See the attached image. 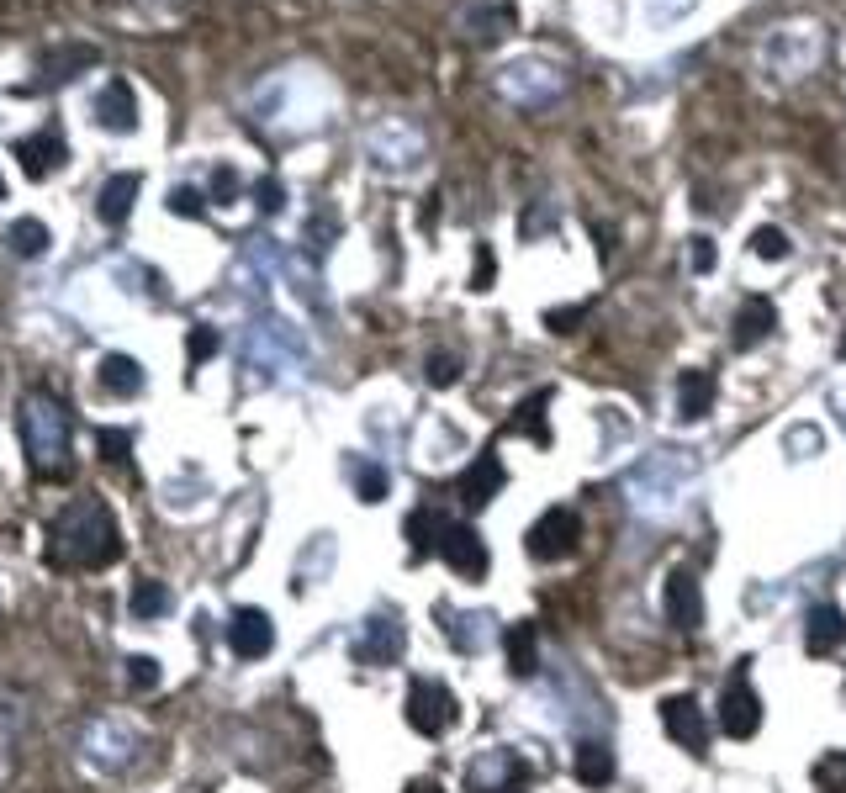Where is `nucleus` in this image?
Listing matches in <instances>:
<instances>
[{
	"label": "nucleus",
	"mask_w": 846,
	"mask_h": 793,
	"mask_svg": "<svg viewBox=\"0 0 846 793\" xmlns=\"http://www.w3.org/2000/svg\"><path fill=\"white\" fill-rule=\"evenodd\" d=\"M53 556L69 566H106L117 556V524L101 503H85L75 513H64L53 529Z\"/></svg>",
	"instance_id": "1"
},
{
	"label": "nucleus",
	"mask_w": 846,
	"mask_h": 793,
	"mask_svg": "<svg viewBox=\"0 0 846 793\" xmlns=\"http://www.w3.org/2000/svg\"><path fill=\"white\" fill-rule=\"evenodd\" d=\"M22 434H27V455L38 460V471H64L69 455V418L53 397H27L22 408Z\"/></svg>",
	"instance_id": "2"
},
{
	"label": "nucleus",
	"mask_w": 846,
	"mask_h": 793,
	"mask_svg": "<svg viewBox=\"0 0 846 793\" xmlns=\"http://www.w3.org/2000/svg\"><path fill=\"white\" fill-rule=\"evenodd\" d=\"M577 540H582V519H577V508H545L535 524H529V534H524V545H529V556L535 561H566V556H577Z\"/></svg>",
	"instance_id": "3"
},
{
	"label": "nucleus",
	"mask_w": 846,
	"mask_h": 793,
	"mask_svg": "<svg viewBox=\"0 0 846 793\" xmlns=\"http://www.w3.org/2000/svg\"><path fill=\"white\" fill-rule=\"evenodd\" d=\"M408 725L418 735H445L455 725V693L445 688V682H429L418 677L408 688Z\"/></svg>",
	"instance_id": "4"
},
{
	"label": "nucleus",
	"mask_w": 846,
	"mask_h": 793,
	"mask_svg": "<svg viewBox=\"0 0 846 793\" xmlns=\"http://www.w3.org/2000/svg\"><path fill=\"white\" fill-rule=\"evenodd\" d=\"M720 730L730 741H751V735L762 730V698L751 693V682H746V661H741V672H735V682H725V693H720Z\"/></svg>",
	"instance_id": "5"
},
{
	"label": "nucleus",
	"mask_w": 846,
	"mask_h": 793,
	"mask_svg": "<svg viewBox=\"0 0 846 793\" xmlns=\"http://www.w3.org/2000/svg\"><path fill=\"white\" fill-rule=\"evenodd\" d=\"M439 556H445L455 571H461L466 582H482L487 566H492L482 534H476L471 524H450V519H445V529H439Z\"/></svg>",
	"instance_id": "6"
},
{
	"label": "nucleus",
	"mask_w": 846,
	"mask_h": 793,
	"mask_svg": "<svg viewBox=\"0 0 846 793\" xmlns=\"http://www.w3.org/2000/svg\"><path fill=\"white\" fill-rule=\"evenodd\" d=\"M661 725H667V735L683 751H693V756L709 751V719H704V709H698L688 693H672L667 704H661Z\"/></svg>",
	"instance_id": "7"
},
{
	"label": "nucleus",
	"mask_w": 846,
	"mask_h": 793,
	"mask_svg": "<svg viewBox=\"0 0 846 793\" xmlns=\"http://www.w3.org/2000/svg\"><path fill=\"white\" fill-rule=\"evenodd\" d=\"M228 645H233V656H238V661H260V656H270V645H275V624H270L265 608H238L233 624H228Z\"/></svg>",
	"instance_id": "8"
},
{
	"label": "nucleus",
	"mask_w": 846,
	"mask_h": 793,
	"mask_svg": "<svg viewBox=\"0 0 846 793\" xmlns=\"http://www.w3.org/2000/svg\"><path fill=\"white\" fill-rule=\"evenodd\" d=\"M667 619H672V630H698L704 624V587H698L688 566H677L667 577Z\"/></svg>",
	"instance_id": "9"
},
{
	"label": "nucleus",
	"mask_w": 846,
	"mask_h": 793,
	"mask_svg": "<svg viewBox=\"0 0 846 793\" xmlns=\"http://www.w3.org/2000/svg\"><path fill=\"white\" fill-rule=\"evenodd\" d=\"M503 482H508V476H503V460L498 455H476V466L461 476V497H466V508H487L492 503V497H498L503 492Z\"/></svg>",
	"instance_id": "10"
},
{
	"label": "nucleus",
	"mask_w": 846,
	"mask_h": 793,
	"mask_svg": "<svg viewBox=\"0 0 846 793\" xmlns=\"http://www.w3.org/2000/svg\"><path fill=\"white\" fill-rule=\"evenodd\" d=\"M841 640H846V614H841V608H831V603L809 608V619H804V645H809V656H831Z\"/></svg>",
	"instance_id": "11"
},
{
	"label": "nucleus",
	"mask_w": 846,
	"mask_h": 793,
	"mask_svg": "<svg viewBox=\"0 0 846 793\" xmlns=\"http://www.w3.org/2000/svg\"><path fill=\"white\" fill-rule=\"evenodd\" d=\"M714 413V376L709 371H683V381H677V418L683 423H698Z\"/></svg>",
	"instance_id": "12"
},
{
	"label": "nucleus",
	"mask_w": 846,
	"mask_h": 793,
	"mask_svg": "<svg viewBox=\"0 0 846 793\" xmlns=\"http://www.w3.org/2000/svg\"><path fill=\"white\" fill-rule=\"evenodd\" d=\"M772 328H778V307H772L767 297H746L741 312H735V349H751L762 344Z\"/></svg>",
	"instance_id": "13"
},
{
	"label": "nucleus",
	"mask_w": 846,
	"mask_h": 793,
	"mask_svg": "<svg viewBox=\"0 0 846 793\" xmlns=\"http://www.w3.org/2000/svg\"><path fill=\"white\" fill-rule=\"evenodd\" d=\"M96 117H101V127H112V133H133L138 127V101H133V90H127V80H112L101 90Z\"/></svg>",
	"instance_id": "14"
},
{
	"label": "nucleus",
	"mask_w": 846,
	"mask_h": 793,
	"mask_svg": "<svg viewBox=\"0 0 846 793\" xmlns=\"http://www.w3.org/2000/svg\"><path fill=\"white\" fill-rule=\"evenodd\" d=\"M133 201H138V175H112L96 196V217L106 228H122L127 212H133Z\"/></svg>",
	"instance_id": "15"
},
{
	"label": "nucleus",
	"mask_w": 846,
	"mask_h": 793,
	"mask_svg": "<svg viewBox=\"0 0 846 793\" xmlns=\"http://www.w3.org/2000/svg\"><path fill=\"white\" fill-rule=\"evenodd\" d=\"M16 159H22V170L38 180V175H53L64 164V143H59V133H32V138L16 143Z\"/></svg>",
	"instance_id": "16"
},
{
	"label": "nucleus",
	"mask_w": 846,
	"mask_h": 793,
	"mask_svg": "<svg viewBox=\"0 0 846 793\" xmlns=\"http://www.w3.org/2000/svg\"><path fill=\"white\" fill-rule=\"evenodd\" d=\"M90 64H96V48L75 43V48H64V53H43L38 80H43V85H64V80H75L80 69H90Z\"/></svg>",
	"instance_id": "17"
},
{
	"label": "nucleus",
	"mask_w": 846,
	"mask_h": 793,
	"mask_svg": "<svg viewBox=\"0 0 846 793\" xmlns=\"http://www.w3.org/2000/svg\"><path fill=\"white\" fill-rule=\"evenodd\" d=\"M101 386H106L112 397L143 392V365H138L133 355H106V360H101Z\"/></svg>",
	"instance_id": "18"
},
{
	"label": "nucleus",
	"mask_w": 846,
	"mask_h": 793,
	"mask_svg": "<svg viewBox=\"0 0 846 793\" xmlns=\"http://www.w3.org/2000/svg\"><path fill=\"white\" fill-rule=\"evenodd\" d=\"M614 778V751L603 741H582L577 746V783L582 788H603Z\"/></svg>",
	"instance_id": "19"
},
{
	"label": "nucleus",
	"mask_w": 846,
	"mask_h": 793,
	"mask_svg": "<svg viewBox=\"0 0 846 793\" xmlns=\"http://www.w3.org/2000/svg\"><path fill=\"white\" fill-rule=\"evenodd\" d=\"M508 661H513V672H519V677H529L540 667V630L529 619H519L508 630Z\"/></svg>",
	"instance_id": "20"
},
{
	"label": "nucleus",
	"mask_w": 846,
	"mask_h": 793,
	"mask_svg": "<svg viewBox=\"0 0 846 793\" xmlns=\"http://www.w3.org/2000/svg\"><path fill=\"white\" fill-rule=\"evenodd\" d=\"M545 408H550V392H535V397L524 402V408H513V418H508V434H529L535 445H550Z\"/></svg>",
	"instance_id": "21"
},
{
	"label": "nucleus",
	"mask_w": 846,
	"mask_h": 793,
	"mask_svg": "<svg viewBox=\"0 0 846 793\" xmlns=\"http://www.w3.org/2000/svg\"><path fill=\"white\" fill-rule=\"evenodd\" d=\"M402 651V624L397 619H371V635L360 640V661H392Z\"/></svg>",
	"instance_id": "22"
},
{
	"label": "nucleus",
	"mask_w": 846,
	"mask_h": 793,
	"mask_svg": "<svg viewBox=\"0 0 846 793\" xmlns=\"http://www.w3.org/2000/svg\"><path fill=\"white\" fill-rule=\"evenodd\" d=\"M439 529H445V519L429 508H418L408 519V540H413V556H429V550H439Z\"/></svg>",
	"instance_id": "23"
},
{
	"label": "nucleus",
	"mask_w": 846,
	"mask_h": 793,
	"mask_svg": "<svg viewBox=\"0 0 846 793\" xmlns=\"http://www.w3.org/2000/svg\"><path fill=\"white\" fill-rule=\"evenodd\" d=\"M11 249H16V254H43V249H48V228L38 223V217L11 223Z\"/></svg>",
	"instance_id": "24"
},
{
	"label": "nucleus",
	"mask_w": 846,
	"mask_h": 793,
	"mask_svg": "<svg viewBox=\"0 0 846 793\" xmlns=\"http://www.w3.org/2000/svg\"><path fill=\"white\" fill-rule=\"evenodd\" d=\"M751 254H757V260H788V233L783 228H757L751 233Z\"/></svg>",
	"instance_id": "25"
},
{
	"label": "nucleus",
	"mask_w": 846,
	"mask_h": 793,
	"mask_svg": "<svg viewBox=\"0 0 846 793\" xmlns=\"http://www.w3.org/2000/svg\"><path fill=\"white\" fill-rule=\"evenodd\" d=\"M355 487H360V503H381V497H386V471L371 466V460H360V466H355Z\"/></svg>",
	"instance_id": "26"
},
{
	"label": "nucleus",
	"mask_w": 846,
	"mask_h": 793,
	"mask_svg": "<svg viewBox=\"0 0 846 793\" xmlns=\"http://www.w3.org/2000/svg\"><path fill=\"white\" fill-rule=\"evenodd\" d=\"M164 608H170V593H164L159 582H138V593H133V614L154 619V614H164Z\"/></svg>",
	"instance_id": "27"
},
{
	"label": "nucleus",
	"mask_w": 846,
	"mask_h": 793,
	"mask_svg": "<svg viewBox=\"0 0 846 793\" xmlns=\"http://www.w3.org/2000/svg\"><path fill=\"white\" fill-rule=\"evenodd\" d=\"M423 376H429V386H455V381H461V360H455V355H429Z\"/></svg>",
	"instance_id": "28"
},
{
	"label": "nucleus",
	"mask_w": 846,
	"mask_h": 793,
	"mask_svg": "<svg viewBox=\"0 0 846 793\" xmlns=\"http://www.w3.org/2000/svg\"><path fill=\"white\" fill-rule=\"evenodd\" d=\"M498 281V260H492L487 244H476V265H471V291H492Z\"/></svg>",
	"instance_id": "29"
},
{
	"label": "nucleus",
	"mask_w": 846,
	"mask_h": 793,
	"mask_svg": "<svg viewBox=\"0 0 846 793\" xmlns=\"http://www.w3.org/2000/svg\"><path fill=\"white\" fill-rule=\"evenodd\" d=\"M170 212H175V217H201V191L175 186V191H170Z\"/></svg>",
	"instance_id": "30"
},
{
	"label": "nucleus",
	"mask_w": 846,
	"mask_h": 793,
	"mask_svg": "<svg viewBox=\"0 0 846 793\" xmlns=\"http://www.w3.org/2000/svg\"><path fill=\"white\" fill-rule=\"evenodd\" d=\"M217 344H223V339H217V328H207V323H201V328H191V360H207V355H217Z\"/></svg>",
	"instance_id": "31"
},
{
	"label": "nucleus",
	"mask_w": 846,
	"mask_h": 793,
	"mask_svg": "<svg viewBox=\"0 0 846 793\" xmlns=\"http://www.w3.org/2000/svg\"><path fill=\"white\" fill-rule=\"evenodd\" d=\"M127 677H133V688H154V682H159V667H154L149 656H133V661H127Z\"/></svg>",
	"instance_id": "32"
},
{
	"label": "nucleus",
	"mask_w": 846,
	"mask_h": 793,
	"mask_svg": "<svg viewBox=\"0 0 846 793\" xmlns=\"http://www.w3.org/2000/svg\"><path fill=\"white\" fill-rule=\"evenodd\" d=\"M101 450H106V460H127V434L122 429H101Z\"/></svg>",
	"instance_id": "33"
},
{
	"label": "nucleus",
	"mask_w": 846,
	"mask_h": 793,
	"mask_svg": "<svg viewBox=\"0 0 846 793\" xmlns=\"http://www.w3.org/2000/svg\"><path fill=\"white\" fill-rule=\"evenodd\" d=\"M693 270L698 275L714 270V238H693Z\"/></svg>",
	"instance_id": "34"
},
{
	"label": "nucleus",
	"mask_w": 846,
	"mask_h": 793,
	"mask_svg": "<svg viewBox=\"0 0 846 793\" xmlns=\"http://www.w3.org/2000/svg\"><path fill=\"white\" fill-rule=\"evenodd\" d=\"M260 212H281V180H260Z\"/></svg>",
	"instance_id": "35"
},
{
	"label": "nucleus",
	"mask_w": 846,
	"mask_h": 793,
	"mask_svg": "<svg viewBox=\"0 0 846 793\" xmlns=\"http://www.w3.org/2000/svg\"><path fill=\"white\" fill-rule=\"evenodd\" d=\"M545 323L556 334H572V323H582V307H566V312H545Z\"/></svg>",
	"instance_id": "36"
},
{
	"label": "nucleus",
	"mask_w": 846,
	"mask_h": 793,
	"mask_svg": "<svg viewBox=\"0 0 846 793\" xmlns=\"http://www.w3.org/2000/svg\"><path fill=\"white\" fill-rule=\"evenodd\" d=\"M233 191H238V175H233V170H217V180H212V196H217V201H228Z\"/></svg>",
	"instance_id": "37"
},
{
	"label": "nucleus",
	"mask_w": 846,
	"mask_h": 793,
	"mask_svg": "<svg viewBox=\"0 0 846 793\" xmlns=\"http://www.w3.org/2000/svg\"><path fill=\"white\" fill-rule=\"evenodd\" d=\"M408 793H445L439 783H408Z\"/></svg>",
	"instance_id": "38"
},
{
	"label": "nucleus",
	"mask_w": 846,
	"mask_h": 793,
	"mask_svg": "<svg viewBox=\"0 0 846 793\" xmlns=\"http://www.w3.org/2000/svg\"><path fill=\"white\" fill-rule=\"evenodd\" d=\"M0 201H6V180H0Z\"/></svg>",
	"instance_id": "39"
},
{
	"label": "nucleus",
	"mask_w": 846,
	"mask_h": 793,
	"mask_svg": "<svg viewBox=\"0 0 846 793\" xmlns=\"http://www.w3.org/2000/svg\"><path fill=\"white\" fill-rule=\"evenodd\" d=\"M841 355H846V339H841Z\"/></svg>",
	"instance_id": "40"
}]
</instances>
